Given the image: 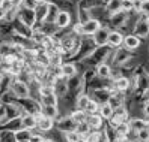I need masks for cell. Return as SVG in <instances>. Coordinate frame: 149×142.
<instances>
[{"label":"cell","instance_id":"obj_1","mask_svg":"<svg viewBox=\"0 0 149 142\" xmlns=\"http://www.w3.org/2000/svg\"><path fill=\"white\" fill-rule=\"evenodd\" d=\"M110 49L111 47L110 45H104V47H98V48H93L91 51L89 56H86L84 61L89 66H93V67H98L101 63L106 61V58L110 56Z\"/></svg>","mask_w":149,"mask_h":142},{"label":"cell","instance_id":"obj_2","mask_svg":"<svg viewBox=\"0 0 149 142\" xmlns=\"http://www.w3.org/2000/svg\"><path fill=\"white\" fill-rule=\"evenodd\" d=\"M17 105L21 108L24 114H32V115H41L42 103L41 100L35 99V97H23V99H17Z\"/></svg>","mask_w":149,"mask_h":142},{"label":"cell","instance_id":"obj_3","mask_svg":"<svg viewBox=\"0 0 149 142\" xmlns=\"http://www.w3.org/2000/svg\"><path fill=\"white\" fill-rule=\"evenodd\" d=\"M11 91L18 97V99L32 96L30 94V85H29V82L23 81L21 78H14V81L11 84Z\"/></svg>","mask_w":149,"mask_h":142},{"label":"cell","instance_id":"obj_4","mask_svg":"<svg viewBox=\"0 0 149 142\" xmlns=\"http://www.w3.org/2000/svg\"><path fill=\"white\" fill-rule=\"evenodd\" d=\"M77 121L71 117V115H65V117H59L57 121H56V127L59 132H75L77 129Z\"/></svg>","mask_w":149,"mask_h":142},{"label":"cell","instance_id":"obj_5","mask_svg":"<svg viewBox=\"0 0 149 142\" xmlns=\"http://www.w3.org/2000/svg\"><path fill=\"white\" fill-rule=\"evenodd\" d=\"M127 121H130V114H128V111L124 108V106H120V108L115 109V112H113V115H111V118L109 120V124H110L111 127H115V126H118V124L127 123Z\"/></svg>","mask_w":149,"mask_h":142},{"label":"cell","instance_id":"obj_6","mask_svg":"<svg viewBox=\"0 0 149 142\" xmlns=\"http://www.w3.org/2000/svg\"><path fill=\"white\" fill-rule=\"evenodd\" d=\"M111 93H113L111 87H101V88H96V90H92V96L91 97H92V99H95L100 105H102V103H107L109 102Z\"/></svg>","mask_w":149,"mask_h":142},{"label":"cell","instance_id":"obj_7","mask_svg":"<svg viewBox=\"0 0 149 142\" xmlns=\"http://www.w3.org/2000/svg\"><path fill=\"white\" fill-rule=\"evenodd\" d=\"M18 20L21 23H24L26 25H29V27H35V24H36V14H35V9H29V8H23L18 14Z\"/></svg>","mask_w":149,"mask_h":142},{"label":"cell","instance_id":"obj_8","mask_svg":"<svg viewBox=\"0 0 149 142\" xmlns=\"http://www.w3.org/2000/svg\"><path fill=\"white\" fill-rule=\"evenodd\" d=\"M38 117V132H41V133H48V132H51L54 127H56V120H53V118H48V117H44V115L41 114V115H36Z\"/></svg>","mask_w":149,"mask_h":142},{"label":"cell","instance_id":"obj_9","mask_svg":"<svg viewBox=\"0 0 149 142\" xmlns=\"http://www.w3.org/2000/svg\"><path fill=\"white\" fill-rule=\"evenodd\" d=\"M109 36H110V30L106 27H101L95 34H92V42L96 47L109 45Z\"/></svg>","mask_w":149,"mask_h":142},{"label":"cell","instance_id":"obj_10","mask_svg":"<svg viewBox=\"0 0 149 142\" xmlns=\"http://www.w3.org/2000/svg\"><path fill=\"white\" fill-rule=\"evenodd\" d=\"M131 82H130V79L127 76H116L115 79H113V82H111V90L113 91H122V93H125L128 88H130Z\"/></svg>","mask_w":149,"mask_h":142},{"label":"cell","instance_id":"obj_11","mask_svg":"<svg viewBox=\"0 0 149 142\" xmlns=\"http://www.w3.org/2000/svg\"><path fill=\"white\" fill-rule=\"evenodd\" d=\"M14 30H15L17 34H20V36H23V38H27V39H32L33 38V33H35V30L32 27L26 25L20 20L18 21H17V20L14 21Z\"/></svg>","mask_w":149,"mask_h":142},{"label":"cell","instance_id":"obj_12","mask_svg":"<svg viewBox=\"0 0 149 142\" xmlns=\"http://www.w3.org/2000/svg\"><path fill=\"white\" fill-rule=\"evenodd\" d=\"M54 91H56V94L60 97H65L68 93H69V88H68V79L65 78V76H59L56 81H54Z\"/></svg>","mask_w":149,"mask_h":142},{"label":"cell","instance_id":"obj_13","mask_svg":"<svg viewBox=\"0 0 149 142\" xmlns=\"http://www.w3.org/2000/svg\"><path fill=\"white\" fill-rule=\"evenodd\" d=\"M21 123H23V129H27V130H32V132L38 129V117H36V115L24 114L23 112Z\"/></svg>","mask_w":149,"mask_h":142},{"label":"cell","instance_id":"obj_14","mask_svg":"<svg viewBox=\"0 0 149 142\" xmlns=\"http://www.w3.org/2000/svg\"><path fill=\"white\" fill-rule=\"evenodd\" d=\"M148 88H149V73H139L137 78H136V90L139 93H142L145 94L148 91Z\"/></svg>","mask_w":149,"mask_h":142},{"label":"cell","instance_id":"obj_15","mask_svg":"<svg viewBox=\"0 0 149 142\" xmlns=\"http://www.w3.org/2000/svg\"><path fill=\"white\" fill-rule=\"evenodd\" d=\"M68 79V88L69 91H80L81 88L84 87V79H83V75H74L71 78H66Z\"/></svg>","mask_w":149,"mask_h":142},{"label":"cell","instance_id":"obj_16","mask_svg":"<svg viewBox=\"0 0 149 142\" xmlns=\"http://www.w3.org/2000/svg\"><path fill=\"white\" fill-rule=\"evenodd\" d=\"M83 29H84V36H86V34L92 36V34H95L96 32L101 29V23H100L98 18H89L83 24Z\"/></svg>","mask_w":149,"mask_h":142},{"label":"cell","instance_id":"obj_17","mask_svg":"<svg viewBox=\"0 0 149 142\" xmlns=\"http://www.w3.org/2000/svg\"><path fill=\"white\" fill-rule=\"evenodd\" d=\"M54 24L57 25V29H66L69 24H71V14L68 11H60L54 20Z\"/></svg>","mask_w":149,"mask_h":142},{"label":"cell","instance_id":"obj_18","mask_svg":"<svg viewBox=\"0 0 149 142\" xmlns=\"http://www.w3.org/2000/svg\"><path fill=\"white\" fill-rule=\"evenodd\" d=\"M87 123H89V126H91V129L92 130H102V127H104V120L100 114H89L87 115V120H86Z\"/></svg>","mask_w":149,"mask_h":142},{"label":"cell","instance_id":"obj_19","mask_svg":"<svg viewBox=\"0 0 149 142\" xmlns=\"http://www.w3.org/2000/svg\"><path fill=\"white\" fill-rule=\"evenodd\" d=\"M124 102H125L124 93L122 91H113L107 103L111 106L113 109H118V108H120V106H124Z\"/></svg>","mask_w":149,"mask_h":142},{"label":"cell","instance_id":"obj_20","mask_svg":"<svg viewBox=\"0 0 149 142\" xmlns=\"http://www.w3.org/2000/svg\"><path fill=\"white\" fill-rule=\"evenodd\" d=\"M127 18H128V12L119 11L116 14L110 15V24L113 25V27H120V25H124L127 23Z\"/></svg>","mask_w":149,"mask_h":142},{"label":"cell","instance_id":"obj_21","mask_svg":"<svg viewBox=\"0 0 149 142\" xmlns=\"http://www.w3.org/2000/svg\"><path fill=\"white\" fill-rule=\"evenodd\" d=\"M48 5L47 2H42L38 5V8L35 9V14H36V21L39 23H45L48 20Z\"/></svg>","mask_w":149,"mask_h":142},{"label":"cell","instance_id":"obj_22","mask_svg":"<svg viewBox=\"0 0 149 142\" xmlns=\"http://www.w3.org/2000/svg\"><path fill=\"white\" fill-rule=\"evenodd\" d=\"M130 58H131L130 49H127V48H119V49L116 51L115 57H113V63H115V64H124V63H127Z\"/></svg>","mask_w":149,"mask_h":142},{"label":"cell","instance_id":"obj_23","mask_svg":"<svg viewBox=\"0 0 149 142\" xmlns=\"http://www.w3.org/2000/svg\"><path fill=\"white\" fill-rule=\"evenodd\" d=\"M41 114L44 115V117H48V118H53V120H57L60 117L59 108L57 106H53V105H42Z\"/></svg>","mask_w":149,"mask_h":142},{"label":"cell","instance_id":"obj_24","mask_svg":"<svg viewBox=\"0 0 149 142\" xmlns=\"http://www.w3.org/2000/svg\"><path fill=\"white\" fill-rule=\"evenodd\" d=\"M134 34L139 38H145L149 34V24L146 23V20H139L136 23V27H134Z\"/></svg>","mask_w":149,"mask_h":142},{"label":"cell","instance_id":"obj_25","mask_svg":"<svg viewBox=\"0 0 149 142\" xmlns=\"http://www.w3.org/2000/svg\"><path fill=\"white\" fill-rule=\"evenodd\" d=\"M139 45H140V39H139V36H136V34H128V36L124 38V47L127 49L134 51V49L139 48Z\"/></svg>","mask_w":149,"mask_h":142},{"label":"cell","instance_id":"obj_26","mask_svg":"<svg viewBox=\"0 0 149 142\" xmlns=\"http://www.w3.org/2000/svg\"><path fill=\"white\" fill-rule=\"evenodd\" d=\"M60 72H62V76L71 78V76L78 73V70H77V66L74 63H62L60 64Z\"/></svg>","mask_w":149,"mask_h":142},{"label":"cell","instance_id":"obj_27","mask_svg":"<svg viewBox=\"0 0 149 142\" xmlns=\"http://www.w3.org/2000/svg\"><path fill=\"white\" fill-rule=\"evenodd\" d=\"M124 43V34L118 30H113L110 32V36H109V45L110 47H120Z\"/></svg>","mask_w":149,"mask_h":142},{"label":"cell","instance_id":"obj_28","mask_svg":"<svg viewBox=\"0 0 149 142\" xmlns=\"http://www.w3.org/2000/svg\"><path fill=\"white\" fill-rule=\"evenodd\" d=\"M128 123L133 132H140L143 129H148V120H143V118H131Z\"/></svg>","mask_w":149,"mask_h":142},{"label":"cell","instance_id":"obj_29","mask_svg":"<svg viewBox=\"0 0 149 142\" xmlns=\"http://www.w3.org/2000/svg\"><path fill=\"white\" fill-rule=\"evenodd\" d=\"M14 78L15 76H12V75H3V76H0V94H3V93L11 90V84L14 81Z\"/></svg>","mask_w":149,"mask_h":142},{"label":"cell","instance_id":"obj_30","mask_svg":"<svg viewBox=\"0 0 149 142\" xmlns=\"http://www.w3.org/2000/svg\"><path fill=\"white\" fill-rule=\"evenodd\" d=\"M96 76L101 78V79L111 78V67L107 63H101L98 67H96Z\"/></svg>","mask_w":149,"mask_h":142},{"label":"cell","instance_id":"obj_31","mask_svg":"<svg viewBox=\"0 0 149 142\" xmlns=\"http://www.w3.org/2000/svg\"><path fill=\"white\" fill-rule=\"evenodd\" d=\"M91 99H92V97L87 94V93H80V94L77 96V99H75V108L86 111V106H87V103H89Z\"/></svg>","mask_w":149,"mask_h":142},{"label":"cell","instance_id":"obj_32","mask_svg":"<svg viewBox=\"0 0 149 142\" xmlns=\"http://www.w3.org/2000/svg\"><path fill=\"white\" fill-rule=\"evenodd\" d=\"M113 132H115V136H128V133L131 132V127H130V123H120L118 126L113 127Z\"/></svg>","mask_w":149,"mask_h":142},{"label":"cell","instance_id":"obj_33","mask_svg":"<svg viewBox=\"0 0 149 142\" xmlns=\"http://www.w3.org/2000/svg\"><path fill=\"white\" fill-rule=\"evenodd\" d=\"M2 127H3V129H6V130H12V132H17V130L23 129L21 117H18V118H14V120H9V121H6Z\"/></svg>","mask_w":149,"mask_h":142},{"label":"cell","instance_id":"obj_34","mask_svg":"<svg viewBox=\"0 0 149 142\" xmlns=\"http://www.w3.org/2000/svg\"><path fill=\"white\" fill-rule=\"evenodd\" d=\"M39 100L42 105H53L57 106L59 105V96L56 93H50L47 96H39Z\"/></svg>","mask_w":149,"mask_h":142},{"label":"cell","instance_id":"obj_35","mask_svg":"<svg viewBox=\"0 0 149 142\" xmlns=\"http://www.w3.org/2000/svg\"><path fill=\"white\" fill-rule=\"evenodd\" d=\"M106 11L110 15L122 11V0H110L109 3H106Z\"/></svg>","mask_w":149,"mask_h":142},{"label":"cell","instance_id":"obj_36","mask_svg":"<svg viewBox=\"0 0 149 142\" xmlns=\"http://www.w3.org/2000/svg\"><path fill=\"white\" fill-rule=\"evenodd\" d=\"M0 142H18V139L15 138V132L2 129L0 130Z\"/></svg>","mask_w":149,"mask_h":142},{"label":"cell","instance_id":"obj_37","mask_svg":"<svg viewBox=\"0 0 149 142\" xmlns=\"http://www.w3.org/2000/svg\"><path fill=\"white\" fill-rule=\"evenodd\" d=\"M75 132H77L78 135H80V136L84 139V138H86V136L92 132V129H91V126H89V123H87V121H81V123H78V124H77Z\"/></svg>","mask_w":149,"mask_h":142},{"label":"cell","instance_id":"obj_38","mask_svg":"<svg viewBox=\"0 0 149 142\" xmlns=\"http://www.w3.org/2000/svg\"><path fill=\"white\" fill-rule=\"evenodd\" d=\"M113 112H115V109H113L109 103H102V105L100 106V112H98V114L101 115L104 120H107V121H109V120L111 118Z\"/></svg>","mask_w":149,"mask_h":142},{"label":"cell","instance_id":"obj_39","mask_svg":"<svg viewBox=\"0 0 149 142\" xmlns=\"http://www.w3.org/2000/svg\"><path fill=\"white\" fill-rule=\"evenodd\" d=\"M17 97L11 90L9 91H6V93H3L2 94V97H0V102H2V105H12V103H17Z\"/></svg>","mask_w":149,"mask_h":142},{"label":"cell","instance_id":"obj_40","mask_svg":"<svg viewBox=\"0 0 149 142\" xmlns=\"http://www.w3.org/2000/svg\"><path fill=\"white\" fill-rule=\"evenodd\" d=\"M69 115H71V117H72L77 123H81V121H86V120H87V115H89V114H87L86 111H83V109H77V108H75Z\"/></svg>","mask_w":149,"mask_h":142},{"label":"cell","instance_id":"obj_41","mask_svg":"<svg viewBox=\"0 0 149 142\" xmlns=\"http://www.w3.org/2000/svg\"><path fill=\"white\" fill-rule=\"evenodd\" d=\"M89 18H92L91 16V12H89V8H78V23L84 24Z\"/></svg>","mask_w":149,"mask_h":142},{"label":"cell","instance_id":"obj_42","mask_svg":"<svg viewBox=\"0 0 149 142\" xmlns=\"http://www.w3.org/2000/svg\"><path fill=\"white\" fill-rule=\"evenodd\" d=\"M63 139H65V142H81L83 141V138L77 132H65Z\"/></svg>","mask_w":149,"mask_h":142},{"label":"cell","instance_id":"obj_43","mask_svg":"<svg viewBox=\"0 0 149 142\" xmlns=\"http://www.w3.org/2000/svg\"><path fill=\"white\" fill-rule=\"evenodd\" d=\"M32 130H27V129H20L15 132V138L18 141H29L30 136H32Z\"/></svg>","mask_w":149,"mask_h":142},{"label":"cell","instance_id":"obj_44","mask_svg":"<svg viewBox=\"0 0 149 142\" xmlns=\"http://www.w3.org/2000/svg\"><path fill=\"white\" fill-rule=\"evenodd\" d=\"M100 103L96 102L95 99H91L89 100V103H87V106H86V112L87 114H98L100 112Z\"/></svg>","mask_w":149,"mask_h":142},{"label":"cell","instance_id":"obj_45","mask_svg":"<svg viewBox=\"0 0 149 142\" xmlns=\"http://www.w3.org/2000/svg\"><path fill=\"white\" fill-rule=\"evenodd\" d=\"M59 12H60V9H59V6L56 3H50L48 5V18H51L53 23H54V20H56V16H57Z\"/></svg>","mask_w":149,"mask_h":142},{"label":"cell","instance_id":"obj_46","mask_svg":"<svg viewBox=\"0 0 149 142\" xmlns=\"http://www.w3.org/2000/svg\"><path fill=\"white\" fill-rule=\"evenodd\" d=\"M3 75H11V63H8L5 60L0 63V76Z\"/></svg>","mask_w":149,"mask_h":142},{"label":"cell","instance_id":"obj_47","mask_svg":"<svg viewBox=\"0 0 149 142\" xmlns=\"http://www.w3.org/2000/svg\"><path fill=\"white\" fill-rule=\"evenodd\" d=\"M122 11L125 12L134 11V0H122Z\"/></svg>","mask_w":149,"mask_h":142},{"label":"cell","instance_id":"obj_48","mask_svg":"<svg viewBox=\"0 0 149 142\" xmlns=\"http://www.w3.org/2000/svg\"><path fill=\"white\" fill-rule=\"evenodd\" d=\"M148 139H149V130L148 129H143V130L137 132V141L139 142H146Z\"/></svg>","mask_w":149,"mask_h":142},{"label":"cell","instance_id":"obj_49","mask_svg":"<svg viewBox=\"0 0 149 142\" xmlns=\"http://www.w3.org/2000/svg\"><path fill=\"white\" fill-rule=\"evenodd\" d=\"M72 32H74L75 36H84V29H83V24H81V23H77V24L74 25Z\"/></svg>","mask_w":149,"mask_h":142},{"label":"cell","instance_id":"obj_50","mask_svg":"<svg viewBox=\"0 0 149 142\" xmlns=\"http://www.w3.org/2000/svg\"><path fill=\"white\" fill-rule=\"evenodd\" d=\"M29 141H30V142H42V141H44V136L41 135V132L38 133V132L33 130V133H32V136H30Z\"/></svg>","mask_w":149,"mask_h":142},{"label":"cell","instance_id":"obj_51","mask_svg":"<svg viewBox=\"0 0 149 142\" xmlns=\"http://www.w3.org/2000/svg\"><path fill=\"white\" fill-rule=\"evenodd\" d=\"M6 121V109H5V105L0 106V127L3 126V123Z\"/></svg>","mask_w":149,"mask_h":142},{"label":"cell","instance_id":"obj_52","mask_svg":"<svg viewBox=\"0 0 149 142\" xmlns=\"http://www.w3.org/2000/svg\"><path fill=\"white\" fill-rule=\"evenodd\" d=\"M140 12L149 15V0H145V2H142V5H140Z\"/></svg>","mask_w":149,"mask_h":142},{"label":"cell","instance_id":"obj_53","mask_svg":"<svg viewBox=\"0 0 149 142\" xmlns=\"http://www.w3.org/2000/svg\"><path fill=\"white\" fill-rule=\"evenodd\" d=\"M5 16H6V11H5V8L0 5V21L5 20Z\"/></svg>","mask_w":149,"mask_h":142},{"label":"cell","instance_id":"obj_54","mask_svg":"<svg viewBox=\"0 0 149 142\" xmlns=\"http://www.w3.org/2000/svg\"><path fill=\"white\" fill-rule=\"evenodd\" d=\"M143 112H145V115L149 118V100L145 103V106H143Z\"/></svg>","mask_w":149,"mask_h":142},{"label":"cell","instance_id":"obj_55","mask_svg":"<svg viewBox=\"0 0 149 142\" xmlns=\"http://www.w3.org/2000/svg\"><path fill=\"white\" fill-rule=\"evenodd\" d=\"M11 3H12L14 6H17V8H20V6L24 3V0H11Z\"/></svg>","mask_w":149,"mask_h":142},{"label":"cell","instance_id":"obj_56","mask_svg":"<svg viewBox=\"0 0 149 142\" xmlns=\"http://www.w3.org/2000/svg\"><path fill=\"white\" fill-rule=\"evenodd\" d=\"M42 142H56V141H54V139H51V138H44Z\"/></svg>","mask_w":149,"mask_h":142},{"label":"cell","instance_id":"obj_57","mask_svg":"<svg viewBox=\"0 0 149 142\" xmlns=\"http://www.w3.org/2000/svg\"><path fill=\"white\" fill-rule=\"evenodd\" d=\"M145 96H146V99H148V100H149V88H148V91H146V93H145Z\"/></svg>","mask_w":149,"mask_h":142},{"label":"cell","instance_id":"obj_58","mask_svg":"<svg viewBox=\"0 0 149 142\" xmlns=\"http://www.w3.org/2000/svg\"><path fill=\"white\" fill-rule=\"evenodd\" d=\"M2 61H3V56H2V54H0V63H2Z\"/></svg>","mask_w":149,"mask_h":142},{"label":"cell","instance_id":"obj_59","mask_svg":"<svg viewBox=\"0 0 149 142\" xmlns=\"http://www.w3.org/2000/svg\"><path fill=\"white\" fill-rule=\"evenodd\" d=\"M145 20H146V23H148V24H149V15H148V16H146V18H145Z\"/></svg>","mask_w":149,"mask_h":142},{"label":"cell","instance_id":"obj_60","mask_svg":"<svg viewBox=\"0 0 149 142\" xmlns=\"http://www.w3.org/2000/svg\"><path fill=\"white\" fill-rule=\"evenodd\" d=\"M102 2H104V3H109V2H110V0H102Z\"/></svg>","mask_w":149,"mask_h":142},{"label":"cell","instance_id":"obj_61","mask_svg":"<svg viewBox=\"0 0 149 142\" xmlns=\"http://www.w3.org/2000/svg\"><path fill=\"white\" fill-rule=\"evenodd\" d=\"M18 142H30V141H18Z\"/></svg>","mask_w":149,"mask_h":142},{"label":"cell","instance_id":"obj_62","mask_svg":"<svg viewBox=\"0 0 149 142\" xmlns=\"http://www.w3.org/2000/svg\"><path fill=\"white\" fill-rule=\"evenodd\" d=\"M140 2H145V0H140Z\"/></svg>","mask_w":149,"mask_h":142},{"label":"cell","instance_id":"obj_63","mask_svg":"<svg viewBox=\"0 0 149 142\" xmlns=\"http://www.w3.org/2000/svg\"><path fill=\"white\" fill-rule=\"evenodd\" d=\"M0 106H2V102H0Z\"/></svg>","mask_w":149,"mask_h":142},{"label":"cell","instance_id":"obj_64","mask_svg":"<svg viewBox=\"0 0 149 142\" xmlns=\"http://www.w3.org/2000/svg\"><path fill=\"white\" fill-rule=\"evenodd\" d=\"M146 142H149V139H148V141H146Z\"/></svg>","mask_w":149,"mask_h":142}]
</instances>
